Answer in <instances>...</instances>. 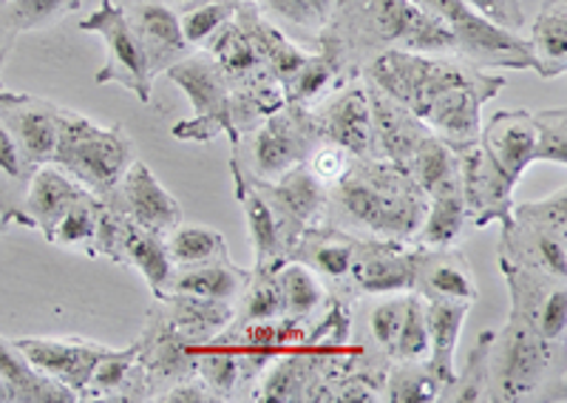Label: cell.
I'll use <instances>...</instances> for the list:
<instances>
[{
    "instance_id": "obj_34",
    "label": "cell",
    "mask_w": 567,
    "mask_h": 403,
    "mask_svg": "<svg viewBox=\"0 0 567 403\" xmlns=\"http://www.w3.org/2000/svg\"><path fill=\"white\" fill-rule=\"evenodd\" d=\"M142 341L131 344L128 350H109L91 372L89 384L83 390V401H125L128 378L140 361Z\"/></svg>"
},
{
    "instance_id": "obj_42",
    "label": "cell",
    "mask_w": 567,
    "mask_h": 403,
    "mask_svg": "<svg viewBox=\"0 0 567 403\" xmlns=\"http://www.w3.org/2000/svg\"><path fill=\"white\" fill-rule=\"evenodd\" d=\"M429 355V321H425V301L420 296L406 299V316L394 341V361H425Z\"/></svg>"
},
{
    "instance_id": "obj_41",
    "label": "cell",
    "mask_w": 567,
    "mask_h": 403,
    "mask_svg": "<svg viewBox=\"0 0 567 403\" xmlns=\"http://www.w3.org/2000/svg\"><path fill=\"white\" fill-rule=\"evenodd\" d=\"M389 401L400 403H425L434 401L443 390L432 370L425 366V361H398V366L389 375Z\"/></svg>"
},
{
    "instance_id": "obj_40",
    "label": "cell",
    "mask_w": 567,
    "mask_h": 403,
    "mask_svg": "<svg viewBox=\"0 0 567 403\" xmlns=\"http://www.w3.org/2000/svg\"><path fill=\"white\" fill-rule=\"evenodd\" d=\"M236 9H239V0H202L194 9H187L179 18L187 46H207V40L219 32L225 23H230Z\"/></svg>"
},
{
    "instance_id": "obj_10",
    "label": "cell",
    "mask_w": 567,
    "mask_h": 403,
    "mask_svg": "<svg viewBox=\"0 0 567 403\" xmlns=\"http://www.w3.org/2000/svg\"><path fill=\"white\" fill-rule=\"evenodd\" d=\"M94 256L116 261V265H131L148 281L154 299L165 293V285L171 279L168 248H165V236L154 230L140 228L136 221L120 214L114 205L103 202L97 219V234H94Z\"/></svg>"
},
{
    "instance_id": "obj_43",
    "label": "cell",
    "mask_w": 567,
    "mask_h": 403,
    "mask_svg": "<svg viewBox=\"0 0 567 403\" xmlns=\"http://www.w3.org/2000/svg\"><path fill=\"white\" fill-rule=\"evenodd\" d=\"M9 3L18 32H38L63 20L65 14L78 12L83 0H9Z\"/></svg>"
},
{
    "instance_id": "obj_33",
    "label": "cell",
    "mask_w": 567,
    "mask_h": 403,
    "mask_svg": "<svg viewBox=\"0 0 567 403\" xmlns=\"http://www.w3.org/2000/svg\"><path fill=\"white\" fill-rule=\"evenodd\" d=\"M165 248L174 267H194L207 265V261L230 259L227 241L219 230L205 228V225H176L165 236Z\"/></svg>"
},
{
    "instance_id": "obj_5",
    "label": "cell",
    "mask_w": 567,
    "mask_h": 403,
    "mask_svg": "<svg viewBox=\"0 0 567 403\" xmlns=\"http://www.w3.org/2000/svg\"><path fill=\"white\" fill-rule=\"evenodd\" d=\"M554 341L542 339L528 321L508 316L505 327L488 330L483 401H523L534 395L550 370Z\"/></svg>"
},
{
    "instance_id": "obj_35",
    "label": "cell",
    "mask_w": 567,
    "mask_h": 403,
    "mask_svg": "<svg viewBox=\"0 0 567 403\" xmlns=\"http://www.w3.org/2000/svg\"><path fill=\"white\" fill-rule=\"evenodd\" d=\"M278 287H281L284 316L287 319H307L316 312V307L323 301V285L312 267H307L298 259H287L276 270Z\"/></svg>"
},
{
    "instance_id": "obj_47",
    "label": "cell",
    "mask_w": 567,
    "mask_h": 403,
    "mask_svg": "<svg viewBox=\"0 0 567 403\" xmlns=\"http://www.w3.org/2000/svg\"><path fill=\"white\" fill-rule=\"evenodd\" d=\"M0 174L12 176L18 183H29V176H32L27 156H23L18 140L12 137V131L7 128L3 120H0Z\"/></svg>"
},
{
    "instance_id": "obj_16",
    "label": "cell",
    "mask_w": 567,
    "mask_h": 403,
    "mask_svg": "<svg viewBox=\"0 0 567 403\" xmlns=\"http://www.w3.org/2000/svg\"><path fill=\"white\" fill-rule=\"evenodd\" d=\"M105 202L128 216L131 221H136L140 228L154 230L159 236H168L176 225H182V205L176 202V196L162 188L154 170L140 159L128 165L114 194Z\"/></svg>"
},
{
    "instance_id": "obj_3",
    "label": "cell",
    "mask_w": 567,
    "mask_h": 403,
    "mask_svg": "<svg viewBox=\"0 0 567 403\" xmlns=\"http://www.w3.org/2000/svg\"><path fill=\"white\" fill-rule=\"evenodd\" d=\"M316 38L336 46L354 72L389 49L454 52V34L414 0H338L336 12Z\"/></svg>"
},
{
    "instance_id": "obj_44",
    "label": "cell",
    "mask_w": 567,
    "mask_h": 403,
    "mask_svg": "<svg viewBox=\"0 0 567 403\" xmlns=\"http://www.w3.org/2000/svg\"><path fill=\"white\" fill-rule=\"evenodd\" d=\"M406 299L409 296H400V299H386L374 307L372 316H369V324H372V335L378 339V344L392 355L394 341H398L400 324H403V316H406Z\"/></svg>"
},
{
    "instance_id": "obj_20",
    "label": "cell",
    "mask_w": 567,
    "mask_h": 403,
    "mask_svg": "<svg viewBox=\"0 0 567 403\" xmlns=\"http://www.w3.org/2000/svg\"><path fill=\"white\" fill-rule=\"evenodd\" d=\"M128 23L134 29L136 40H140L148 69L154 80L165 74L174 63L194 52L187 46L185 34H182L179 14L162 3V0H136L134 7H125Z\"/></svg>"
},
{
    "instance_id": "obj_51",
    "label": "cell",
    "mask_w": 567,
    "mask_h": 403,
    "mask_svg": "<svg viewBox=\"0 0 567 403\" xmlns=\"http://www.w3.org/2000/svg\"><path fill=\"white\" fill-rule=\"evenodd\" d=\"M9 401H12V397H9L7 384H3V381H0V403H9Z\"/></svg>"
},
{
    "instance_id": "obj_38",
    "label": "cell",
    "mask_w": 567,
    "mask_h": 403,
    "mask_svg": "<svg viewBox=\"0 0 567 403\" xmlns=\"http://www.w3.org/2000/svg\"><path fill=\"white\" fill-rule=\"evenodd\" d=\"M530 123L536 131L534 143V163H550L565 168L567 165V111L565 105L559 108H545L530 114Z\"/></svg>"
},
{
    "instance_id": "obj_37",
    "label": "cell",
    "mask_w": 567,
    "mask_h": 403,
    "mask_svg": "<svg viewBox=\"0 0 567 403\" xmlns=\"http://www.w3.org/2000/svg\"><path fill=\"white\" fill-rule=\"evenodd\" d=\"M278 267H252L250 281L245 287V307H241L239 319L241 324L247 321H272L284 316L281 287H278Z\"/></svg>"
},
{
    "instance_id": "obj_17",
    "label": "cell",
    "mask_w": 567,
    "mask_h": 403,
    "mask_svg": "<svg viewBox=\"0 0 567 403\" xmlns=\"http://www.w3.org/2000/svg\"><path fill=\"white\" fill-rule=\"evenodd\" d=\"M420 254L423 248H406V241H361L349 276L363 293H409L414 290V279H417Z\"/></svg>"
},
{
    "instance_id": "obj_25",
    "label": "cell",
    "mask_w": 567,
    "mask_h": 403,
    "mask_svg": "<svg viewBox=\"0 0 567 403\" xmlns=\"http://www.w3.org/2000/svg\"><path fill=\"white\" fill-rule=\"evenodd\" d=\"M233 168V183H236V199L245 208L247 230H250L252 254H256V267H281L284 250H281V236L276 228V216H272L270 205H267L265 194L256 183H250L245 168L239 165V156H230Z\"/></svg>"
},
{
    "instance_id": "obj_18",
    "label": "cell",
    "mask_w": 567,
    "mask_h": 403,
    "mask_svg": "<svg viewBox=\"0 0 567 403\" xmlns=\"http://www.w3.org/2000/svg\"><path fill=\"white\" fill-rule=\"evenodd\" d=\"M321 143H332L352 156H374L372 111H369L367 89L349 80L332 100L312 111Z\"/></svg>"
},
{
    "instance_id": "obj_6",
    "label": "cell",
    "mask_w": 567,
    "mask_h": 403,
    "mask_svg": "<svg viewBox=\"0 0 567 403\" xmlns=\"http://www.w3.org/2000/svg\"><path fill=\"white\" fill-rule=\"evenodd\" d=\"M567 190L559 188L548 199L525 202L511 208V225L503 228L499 261L530 267L554 279L567 273Z\"/></svg>"
},
{
    "instance_id": "obj_7",
    "label": "cell",
    "mask_w": 567,
    "mask_h": 403,
    "mask_svg": "<svg viewBox=\"0 0 567 403\" xmlns=\"http://www.w3.org/2000/svg\"><path fill=\"white\" fill-rule=\"evenodd\" d=\"M454 34V52L477 69L534 72V54L519 32L496 27L463 0H414Z\"/></svg>"
},
{
    "instance_id": "obj_30",
    "label": "cell",
    "mask_w": 567,
    "mask_h": 403,
    "mask_svg": "<svg viewBox=\"0 0 567 403\" xmlns=\"http://www.w3.org/2000/svg\"><path fill=\"white\" fill-rule=\"evenodd\" d=\"M528 32L534 72L542 80L561 78L567 69V0H542Z\"/></svg>"
},
{
    "instance_id": "obj_21",
    "label": "cell",
    "mask_w": 567,
    "mask_h": 403,
    "mask_svg": "<svg viewBox=\"0 0 567 403\" xmlns=\"http://www.w3.org/2000/svg\"><path fill=\"white\" fill-rule=\"evenodd\" d=\"M14 344L23 350L32 366H38L43 375L69 386L80 401H83V390L97 361L111 350V347L97 344V341L80 339H18Z\"/></svg>"
},
{
    "instance_id": "obj_46",
    "label": "cell",
    "mask_w": 567,
    "mask_h": 403,
    "mask_svg": "<svg viewBox=\"0 0 567 403\" xmlns=\"http://www.w3.org/2000/svg\"><path fill=\"white\" fill-rule=\"evenodd\" d=\"M471 9H477L483 18H488L496 27L508 29V32H523L525 23L523 0H463Z\"/></svg>"
},
{
    "instance_id": "obj_49",
    "label": "cell",
    "mask_w": 567,
    "mask_h": 403,
    "mask_svg": "<svg viewBox=\"0 0 567 403\" xmlns=\"http://www.w3.org/2000/svg\"><path fill=\"white\" fill-rule=\"evenodd\" d=\"M18 34L20 32H18V23H14L12 3H9V0H0V69H3V63H7Z\"/></svg>"
},
{
    "instance_id": "obj_27",
    "label": "cell",
    "mask_w": 567,
    "mask_h": 403,
    "mask_svg": "<svg viewBox=\"0 0 567 403\" xmlns=\"http://www.w3.org/2000/svg\"><path fill=\"white\" fill-rule=\"evenodd\" d=\"M0 381L7 384L9 397L14 403H74L80 401L69 386L54 378L43 375L32 366L23 350L14 341L0 335Z\"/></svg>"
},
{
    "instance_id": "obj_32",
    "label": "cell",
    "mask_w": 567,
    "mask_h": 403,
    "mask_svg": "<svg viewBox=\"0 0 567 403\" xmlns=\"http://www.w3.org/2000/svg\"><path fill=\"white\" fill-rule=\"evenodd\" d=\"M468 225V210H465L463 190L445 188L429 196L423 225L417 230V248H452L454 241L465 234Z\"/></svg>"
},
{
    "instance_id": "obj_2",
    "label": "cell",
    "mask_w": 567,
    "mask_h": 403,
    "mask_svg": "<svg viewBox=\"0 0 567 403\" xmlns=\"http://www.w3.org/2000/svg\"><path fill=\"white\" fill-rule=\"evenodd\" d=\"M327 188V216L336 228L372 239L412 241L429 208V196L409 170L381 156H354L347 174Z\"/></svg>"
},
{
    "instance_id": "obj_53",
    "label": "cell",
    "mask_w": 567,
    "mask_h": 403,
    "mask_svg": "<svg viewBox=\"0 0 567 403\" xmlns=\"http://www.w3.org/2000/svg\"><path fill=\"white\" fill-rule=\"evenodd\" d=\"M0 89H3V85H0Z\"/></svg>"
},
{
    "instance_id": "obj_48",
    "label": "cell",
    "mask_w": 567,
    "mask_h": 403,
    "mask_svg": "<svg viewBox=\"0 0 567 403\" xmlns=\"http://www.w3.org/2000/svg\"><path fill=\"white\" fill-rule=\"evenodd\" d=\"M151 401H159V403H207V401H221L216 392L210 390V386L202 381V378H182V381H176L174 386H171L168 392H159V395H154Z\"/></svg>"
},
{
    "instance_id": "obj_1",
    "label": "cell",
    "mask_w": 567,
    "mask_h": 403,
    "mask_svg": "<svg viewBox=\"0 0 567 403\" xmlns=\"http://www.w3.org/2000/svg\"><path fill=\"white\" fill-rule=\"evenodd\" d=\"M363 78L406 105L434 137L457 154L477 143L483 105L505 89V78L488 74L463 58H432L403 49L374 54L363 65Z\"/></svg>"
},
{
    "instance_id": "obj_12",
    "label": "cell",
    "mask_w": 567,
    "mask_h": 403,
    "mask_svg": "<svg viewBox=\"0 0 567 403\" xmlns=\"http://www.w3.org/2000/svg\"><path fill=\"white\" fill-rule=\"evenodd\" d=\"M258 188H261L272 216H276L284 259H287L303 230H310L327 216L329 188L307 168V163L287 170L276 183H258Z\"/></svg>"
},
{
    "instance_id": "obj_45",
    "label": "cell",
    "mask_w": 567,
    "mask_h": 403,
    "mask_svg": "<svg viewBox=\"0 0 567 403\" xmlns=\"http://www.w3.org/2000/svg\"><path fill=\"white\" fill-rule=\"evenodd\" d=\"M352 159L354 156L349 154V151L338 148V145L318 143L310 154V170L318 176V179H321L323 185H332V183H338L343 174H347L349 165H352Z\"/></svg>"
},
{
    "instance_id": "obj_11",
    "label": "cell",
    "mask_w": 567,
    "mask_h": 403,
    "mask_svg": "<svg viewBox=\"0 0 567 403\" xmlns=\"http://www.w3.org/2000/svg\"><path fill=\"white\" fill-rule=\"evenodd\" d=\"M321 143L316 120L307 105L284 103L261 120L252 137V165L258 183H276L287 170L298 168L310 159L312 148Z\"/></svg>"
},
{
    "instance_id": "obj_9",
    "label": "cell",
    "mask_w": 567,
    "mask_h": 403,
    "mask_svg": "<svg viewBox=\"0 0 567 403\" xmlns=\"http://www.w3.org/2000/svg\"><path fill=\"white\" fill-rule=\"evenodd\" d=\"M80 32L100 34L105 54H109L103 69L94 74V83L123 85L140 103L148 105L151 94H154V74H151L134 29H131L125 7H120L116 0H100V7L89 18L80 20Z\"/></svg>"
},
{
    "instance_id": "obj_13",
    "label": "cell",
    "mask_w": 567,
    "mask_h": 403,
    "mask_svg": "<svg viewBox=\"0 0 567 403\" xmlns=\"http://www.w3.org/2000/svg\"><path fill=\"white\" fill-rule=\"evenodd\" d=\"M499 267L508 281L511 316L528 321L542 339L559 341L565 335L567 321L565 279H554V276L511 265V261H499Z\"/></svg>"
},
{
    "instance_id": "obj_15",
    "label": "cell",
    "mask_w": 567,
    "mask_h": 403,
    "mask_svg": "<svg viewBox=\"0 0 567 403\" xmlns=\"http://www.w3.org/2000/svg\"><path fill=\"white\" fill-rule=\"evenodd\" d=\"M60 117H63V108L49 100L0 89V120L12 131L32 170L52 163L60 137Z\"/></svg>"
},
{
    "instance_id": "obj_8",
    "label": "cell",
    "mask_w": 567,
    "mask_h": 403,
    "mask_svg": "<svg viewBox=\"0 0 567 403\" xmlns=\"http://www.w3.org/2000/svg\"><path fill=\"white\" fill-rule=\"evenodd\" d=\"M168 80L185 92V97L194 105V114L174 125L176 140H190V143H210L213 137L227 134L230 145H239V134L233 128L230 117V80L221 72V65L202 49L190 52L168 69Z\"/></svg>"
},
{
    "instance_id": "obj_28",
    "label": "cell",
    "mask_w": 567,
    "mask_h": 403,
    "mask_svg": "<svg viewBox=\"0 0 567 403\" xmlns=\"http://www.w3.org/2000/svg\"><path fill=\"white\" fill-rule=\"evenodd\" d=\"M159 301L168 304L165 321L190 344H207L219 332H225L233 324V319H236L233 301L199 299V296L182 293H165L159 296Z\"/></svg>"
},
{
    "instance_id": "obj_22",
    "label": "cell",
    "mask_w": 567,
    "mask_h": 403,
    "mask_svg": "<svg viewBox=\"0 0 567 403\" xmlns=\"http://www.w3.org/2000/svg\"><path fill=\"white\" fill-rule=\"evenodd\" d=\"M534 143L536 131L530 123V111L525 108L496 111L488 123L480 125L477 145L514 185L534 165Z\"/></svg>"
},
{
    "instance_id": "obj_50",
    "label": "cell",
    "mask_w": 567,
    "mask_h": 403,
    "mask_svg": "<svg viewBox=\"0 0 567 403\" xmlns=\"http://www.w3.org/2000/svg\"><path fill=\"white\" fill-rule=\"evenodd\" d=\"M12 225H23V228H34L32 216L23 214V210H0V236L7 234ZM38 230V228H34Z\"/></svg>"
},
{
    "instance_id": "obj_29",
    "label": "cell",
    "mask_w": 567,
    "mask_h": 403,
    "mask_svg": "<svg viewBox=\"0 0 567 403\" xmlns=\"http://www.w3.org/2000/svg\"><path fill=\"white\" fill-rule=\"evenodd\" d=\"M250 273L252 270H241V267L233 265L230 259L207 261V265H194V267H174V270H171L168 285H165V293L233 301L245 293Z\"/></svg>"
},
{
    "instance_id": "obj_24",
    "label": "cell",
    "mask_w": 567,
    "mask_h": 403,
    "mask_svg": "<svg viewBox=\"0 0 567 403\" xmlns=\"http://www.w3.org/2000/svg\"><path fill=\"white\" fill-rule=\"evenodd\" d=\"M27 185V214L32 216L34 228H38L45 239L52 236L58 219L71 208V205H78V202L94 196L91 190H85L83 185L74 183L65 170H60L58 165L52 163L34 168Z\"/></svg>"
},
{
    "instance_id": "obj_4",
    "label": "cell",
    "mask_w": 567,
    "mask_h": 403,
    "mask_svg": "<svg viewBox=\"0 0 567 403\" xmlns=\"http://www.w3.org/2000/svg\"><path fill=\"white\" fill-rule=\"evenodd\" d=\"M134 159V143L120 125H97L78 111L63 108L52 165L74 183L105 202Z\"/></svg>"
},
{
    "instance_id": "obj_52",
    "label": "cell",
    "mask_w": 567,
    "mask_h": 403,
    "mask_svg": "<svg viewBox=\"0 0 567 403\" xmlns=\"http://www.w3.org/2000/svg\"><path fill=\"white\" fill-rule=\"evenodd\" d=\"M162 3H202V0H162Z\"/></svg>"
},
{
    "instance_id": "obj_23",
    "label": "cell",
    "mask_w": 567,
    "mask_h": 403,
    "mask_svg": "<svg viewBox=\"0 0 567 403\" xmlns=\"http://www.w3.org/2000/svg\"><path fill=\"white\" fill-rule=\"evenodd\" d=\"M414 290L423 301H465V304H474L480 296L468 259L454 248H423Z\"/></svg>"
},
{
    "instance_id": "obj_39",
    "label": "cell",
    "mask_w": 567,
    "mask_h": 403,
    "mask_svg": "<svg viewBox=\"0 0 567 403\" xmlns=\"http://www.w3.org/2000/svg\"><path fill=\"white\" fill-rule=\"evenodd\" d=\"M336 3L338 0H256L261 12L310 34H318L327 27L336 12Z\"/></svg>"
},
{
    "instance_id": "obj_14",
    "label": "cell",
    "mask_w": 567,
    "mask_h": 403,
    "mask_svg": "<svg viewBox=\"0 0 567 403\" xmlns=\"http://www.w3.org/2000/svg\"><path fill=\"white\" fill-rule=\"evenodd\" d=\"M514 188L516 185L491 163L477 143L460 151V190H463L471 228H485L494 221L508 228Z\"/></svg>"
},
{
    "instance_id": "obj_19",
    "label": "cell",
    "mask_w": 567,
    "mask_h": 403,
    "mask_svg": "<svg viewBox=\"0 0 567 403\" xmlns=\"http://www.w3.org/2000/svg\"><path fill=\"white\" fill-rule=\"evenodd\" d=\"M367 97L369 111H372V131H374V156L389 159V163L406 168L412 163V156L423 148L429 137H434L429 125L420 123L412 111L386 92H381L378 85L367 80Z\"/></svg>"
},
{
    "instance_id": "obj_26",
    "label": "cell",
    "mask_w": 567,
    "mask_h": 403,
    "mask_svg": "<svg viewBox=\"0 0 567 403\" xmlns=\"http://www.w3.org/2000/svg\"><path fill=\"white\" fill-rule=\"evenodd\" d=\"M468 310L471 304H465V301H425V321H429V355H425V366L443 384V390L457 384L454 355H457V341Z\"/></svg>"
},
{
    "instance_id": "obj_36",
    "label": "cell",
    "mask_w": 567,
    "mask_h": 403,
    "mask_svg": "<svg viewBox=\"0 0 567 403\" xmlns=\"http://www.w3.org/2000/svg\"><path fill=\"white\" fill-rule=\"evenodd\" d=\"M100 208H103L100 196H89V199L71 205L58 219L49 241L60 245V248H83L85 254L94 256V234H97Z\"/></svg>"
},
{
    "instance_id": "obj_31",
    "label": "cell",
    "mask_w": 567,
    "mask_h": 403,
    "mask_svg": "<svg viewBox=\"0 0 567 403\" xmlns=\"http://www.w3.org/2000/svg\"><path fill=\"white\" fill-rule=\"evenodd\" d=\"M358 245H361V239H354L347 230L312 225V228L303 230L301 239L292 245L287 259L303 261V265L312 267L316 273L329 276V279H347L349 270H352L354 265Z\"/></svg>"
}]
</instances>
